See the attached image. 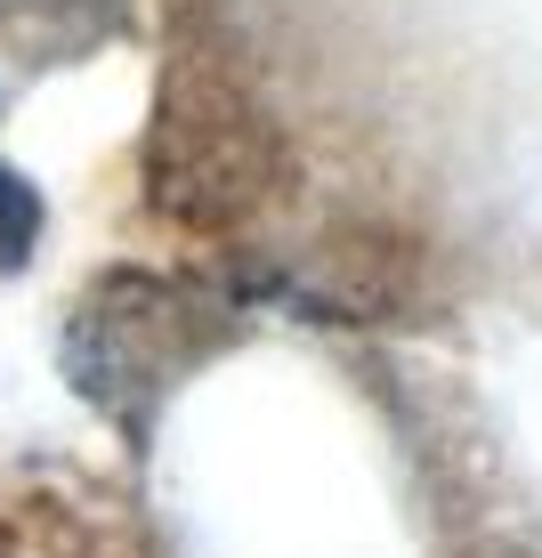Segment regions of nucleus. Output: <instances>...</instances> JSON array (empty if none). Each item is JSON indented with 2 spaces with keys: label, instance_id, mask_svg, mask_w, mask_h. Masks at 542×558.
Instances as JSON below:
<instances>
[{
  "label": "nucleus",
  "instance_id": "f257e3e1",
  "mask_svg": "<svg viewBox=\"0 0 542 558\" xmlns=\"http://www.w3.org/2000/svg\"><path fill=\"white\" fill-rule=\"evenodd\" d=\"M33 227H41V203H33V186L0 162V259H25Z\"/></svg>",
  "mask_w": 542,
  "mask_h": 558
}]
</instances>
